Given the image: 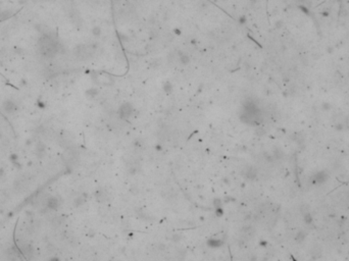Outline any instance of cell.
<instances>
[{"instance_id": "obj_1", "label": "cell", "mask_w": 349, "mask_h": 261, "mask_svg": "<svg viewBox=\"0 0 349 261\" xmlns=\"http://www.w3.org/2000/svg\"><path fill=\"white\" fill-rule=\"evenodd\" d=\"M39 48H40L41 54L44 57H46V58H51V57L55 55V53L57 51L55 42L48 36H43L40 38Z\"/></svg>"}, {"instance_id": "obj_2", "label": "cell", "mask_w": 349, "mask_h": 261, "mask_svg": "<svg viewBox=\"0 0 349 261\" xmlns=\"http://www.w3.org/2000/svg\"><path fill=\"white\" fill-rule=\"evenodd\" d=\"M260 116V112L258 107L253 104L252 102H248L246 103L244 106V113L243 115L241 116V120H244L246 124H249V122H256L258 124V117Z\"/></svg>"}, {"instance_id": "obj_3", "label": "cell", "mask_w": 349, "mask_h": 261, "mask_svg": "<svg viewBox=\"0 0 349 261\" xmlns=\"http://www.w3.org/2000/svg\"><path fill=\"white\" fill-rule=\"evenodd\" d=\"M327 181H328V173L324 170L315 173L310 178V182L313 183L314 185H322V184L326 183Z\"/></svg>"}, {"instance_id": "obj_12", "label": "cell", "mask_w": 349, "mask_h": 261, "mask_svg": "<svg viewBox=\"0 0 349 261\" xmlns=\"http://www.w3.org/2000/svg\"><path fill=\"white\" fill-rule=\"evenodd\" d=\"M172 90H173V86L167 82V83L166 84V86H165V91L169 93V92H172Z\"/></svg>"}, {"instance_id": "obj_9", "label": "cell", "mask_w": 349, "mask_h": 261, "mask_svg": "<svg viewBox=\"0 0 349 261\" xmlns=\"http://www.w3.org/2000/svg\"><path fill=\"white\" fill-rule=\"evenodd\" d=\"M303 220H304V222L306 223V224H310V223H313V221H314V218H313V215H311L309 212H306V213H304V215H303Z\"/></svg>"}, {"instance_id": "obj_8", "label": "cell", "mask_w": 349, "mask_h": 261, "mask_svg": "<svg viewBox=\"0 0 349 261\" xmlns=\"http://www.w3.org/2000/svg\"><path fill=\"white\" fill-rule=\"evenodd\" d=\"M246 177H247L248 178H250V179H253L254 178L256 177V170L253 169L252 167H249L248 170L246 171Z\"/></svg>"}, {"instance_id": "obj_10", "label": "cell", "mask_w": 349, "mask_h": 261, "mask_svg": "<svg viewBox=\"0 0 349 261\" xmlns=\"http://www.w3.org/2000/svg\"><path fill=\"white\" fill-rule=\"evenodd\" d=\"M208 244H209V246H220V244H221V242H219V241H215V240H209L208 241Z\"/></svg>"}, {"instance_id": "obj_4", "label": "cell", "mask_w": 349, "mask_h": 261, "mask_svg": "<svg viewBox=\"0 0 349 261\" xmlns=\"http://www.w3.org/2000/svg\"><path fill=\"white\" fill-rule=\"evenodd\" d=\"M133 112H134V107H133V105H132V104H130V103H128V102H126V103L123 104V105L121 106V108H120V116H121L122 118H124V120H126V118L130 117V116L133 114Z\"/></svg>"}, {"instance_id": "obj_6", "label": "cell", "mask_w": 349, "mask_h": 261, "mask_svg": "<svg viewBox=\"0 0 349 261\" xmlns=\"http://www.w3.org/2000/svg\"><path fill=\"white\" fill-rule=\"evenodd\" d=\"M59 205H60V202H59L58 198H56V197H50V198L47 199L46 206H47V208H49V209H51V210H57V209H58Z\"/></svg>"}, {"instance_id": "obj_5", "label": "cell", "mask_w": 349, "mask_h": 261, "mask_svg": "<svg viewBox=\"0 0 349 261\" xmlns=\"http://www.w3.org/2000/svg\"><path fill=\"white\" fill-rule=\"evenodd\" d=\"M2 108H3V110L6 113L11 114V113H14L15 110H16V105H15V103L12 100L8 99V100H5V101L3 102Z\"/></svg>"}, {"instance_id": "obj_7", "label": "cell", "mask_w": 349, "mask_h": 261, "mask_svg": "<svg viewBox=\"0 0 349 261\" xmlns=\"http://www.w3.org/2000/svg\"><path fill=\"white\" fill-rule=\"evenodd\" d=\"M22 251H23V253H25V254L28 255V256H30V255L33 254V248H32L31 245H29V244H24L23 245Z\"/></svg>"}, {"instance_id": "obj_11", "label": "cell", "mask_w": 349, "mask_h": 261, "mask_svg": "<svg viewBox=\"0 0 349 261\" xmlns=\"http://www.w3.org/2000/svg\"><path fill=\"white\" fill-rule=\"evenodd\" d=\"M84 201H85V200H84V199H82L81 197L77 198V199L75 200V205H76V206H80V205H82V204L84 203Z\"/></svg>"}]
</instances>
